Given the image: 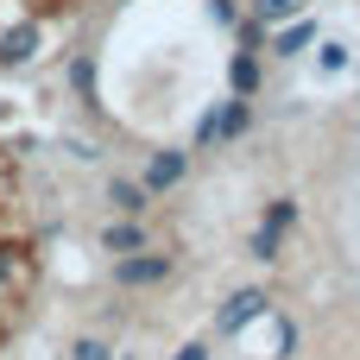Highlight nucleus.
Listing matches in <instances>:
<instances>
[{"label":"nucleus","instance_id":"f257e3e1","mask_svg":"<svg viewBox=\"0 0 360 360\" xmlns=\"http://www.w3.org/2000/svg\"><path fill=\"white\" fill-rule=\"evenodd\" d=\"M95 0H0V70H25L44 57V44L76 25Z\"/></svg>","mask_w":360,"mask_h":360},{"label":"nucleus","instance_id":"f03ea898","mask_svg":"<svg viewBox=\"0 0 360 360\" xmlns=\"http://www.w3.org/2000/svg\"><path fill=\"white\" fill-rule=\"evenodd\" d=\"M171 266H165V253H152V259H127L120 266V285H152V278H165Z\"/></svg>","mask_w":360,"mask_h":360},{"label":"nucleus","instance_id":"7ed1b4c3","mask_svg":"<svg viewBox=\"0 0 360 360\" xmlns=\"http://www.w3.org/2000/svg\"><path fill=\"white\" fill-rule=\"evenodd\" d=\"M108 202H114V209H127V215H139V209H146V196H139L133 184H108Z\"/></svg>","mask_w":360,"mask_h":360},{"label":"nucleus","instance_id":"20e7f679","mask_svg":"<svg viewBox=\"0 0 360 360\" xmlns=\"http://www.w3.org/2000/svg\"><path fill=\"white\" fill-rule=\"evenodd\" d=\"M127 247H139V228H108V253H127Z\"/></svg>","mask_w":360,"mask_h":360},{"label":"nucleus","instance_id":"39448f33","mask_svg":"<svg viewBox=\"0 0 360 360\" xmlns=\"http://www.w3.org/2000/svg\"><path fill=\"white\" fill-rule=\"evenodd\" d=\"M76 360H108V348H101V342H82V348H76Z\"/></svg>","mask_w":360,"mask_h":360},{"label":"nucleus","instance_id":"423d86ee","mask_svg":"<svg viewBox=\"0 0 360 360\" xmlns=\"http://www.w3.org/2000/svg\"><path fill=\"white\" fill-rule=\"evenodd\" d=\"M184 360H202V348H190V354H184Z\"/></svg>","mask_w":360,"mask_h":360}]
</instances>
